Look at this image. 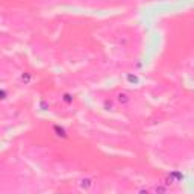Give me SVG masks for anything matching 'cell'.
<instances>
[{
    "label": "cell",
    "instance_id": "obj_1",
    "mask_svg": "<svg viewBox=\"0 0 194 194\" xmlns=\"http://www.w3.org/2000/svg\"><path fill=\"white\" fill-rule=\"evenodd\" d=\"M79 185H81V188H82V190L88 191V190H90L93 185H94V182H93V179H90V178H84V179H81Z\"/></svg>",
    "mask_w": 194,
    "mask_h": 194
},
{
    "label": "cell",
    "instance_id": "obj_2",
    "mask_svg": "<svg viewBox=\"0 0 194 194\" xmlns=\"http://www.w3.org/2000/svg\"><path fill=\"white\" fill-rule=\"evenodd\" d=\"M117 100H118V103H121V105H126V103L130 102V97H129V94H126V93H118Z\"/></svg>",
    "mask_w": 194,
    "mask_h": 194
}]
</instances>
